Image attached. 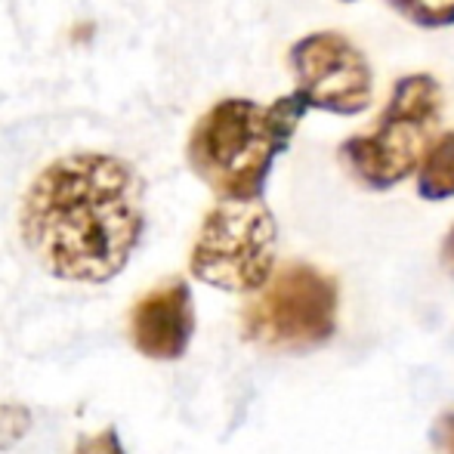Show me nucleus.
<instances>
[{
  "mask_svg": "<svg viewBox=\"0 0 454 454\" xmlns=\"http://www.w3.org/2000/svg\"><path fill=\"white\" fill-rule=\"evenodd\" d=\"M347 4H353V0H347Z\"/></svg>",
  "mask_w": 454,
  "mask_h": 454,
  "instance_id": "14",
  "label": "nucleus"
},
{
  "mask_svg": "<svg viewBox=\"0 0 454 454\" xmlns=\"http://www.w3.org/2000/svg\"><path fill=\"white\" fill-rule=\"evenodd\" d=\"M389 4L418 28H449L454 25V0H389Z\"/></svg>",
  "mask_w": 454,
  "mask_h": 454,
  "instance_id": "9",
  "label": "nucleus"
},
{
  "mask_svg": "<svg viewBox=\"0 0 454 454\" xmlns=\"http://www.w3.org/2000/svg\"><path fill=\"white\" fill-rule=\"evenodd\" d=\"M294 93L306 108L331 114H362L374 99V74L364 53L340 31H316L291 47Z\"/></svg>",
  "mask_w": 454,
  "mask_h": 454,
  "instance_id": "6",
  "label": "nucleus"
},
{
  "mask_svg": "<svg viewBox=\"0 0 454 454\" xmlns=\"http://www.w3.org/2000/svg\"><path fill=\"white\" fill-rule=\"evenodd\" d=\"M418 192L427 201L454 198V130L433 139L418 168Z\"/></svg>",
  "mask_w": 454,
  "mask_h": 454,
  "instance_id": "8",
  "label": "nucleus"
},
{
  "mask_svg": "<svg viewBox=\"0 0 454 454\" xmlns=\"http://www.w3.org/2000/svg\"><path fill=\"white\" fill-rule=\"evenodd\" d=\"M442 260H445V266H449V272L454 275V226H451V232L445 235V245H442Z\"/></svg>",
  "mask_w": 454,
  "mask_h": 454,
  "instance_id": "13",
  "label": "nucleus"
},
{
  "mask_svg": "<svg viewBox=\"0 0 454 454\" xmlns=\"http://www.w3.org/2000/svg\"><path fill=\"white\" fill-rule=\"evenodd\" d=\"M195 334V303L183 278H170L137 300L130 312V340L143 356L174 362Z\"/></svg>",
  "mask_w": 454,
  "mask_h": 454,
  "instance_id": "7",
  "label": "nucleus"
},
{
  "mask_svg": "<svg viewBox=\"0 0 454 454\" xmlns=\"http://www.w3.org/2000/svg\"><path fill=\"white\" fill-rule=\"evenodd\" d=\"M309 112L297 93L260 106L254 99H220L198 118L185 158L201 183L220 198H260L275 158L294 139Z\"/></svg>",
  "mask_w": 454,
  "mask_h": 454,
  "instance_id": "2",
  "label": "nucleus"
},
{
  "mask_svg": "<svg viewBox=\"0 0 454 454\" xmlns=\"http://www.w3.org/2000/svg\"><path fill=\"white\" fill-rule=\"evenodd\" d=\"M19 229L31 257L56 278L112 281L143 239V183L114 155L56 158L25 192Z\"/></svg>",
  "mask_w": 454,
  "mask_h": 454,
  "instance_id": "1",
  "label": "nucleus"
},
{
  "mask_svg": "<svg viewBox=\"0 0 454 454\" xmlns=\"http://www.w3.org/2000/svg\"><path fill=\"white\" fill-rule=\"evenodd\" d=\"M433 442H436L439 454H454V411L439 418L436 430H433Z\"/></svg>",
  "mask_w": 454,
  "mask_h": 454,
  "instance_id": "12",
  "label": "nucleus"
},
{
  "mask_svg": "<svg viewBox=\"0 0 454 454\" xmlns=\"http://www.w3.org/2000/svg\"><path fill=\"white\" fill-rule=\"evenodd\" d=\"M74 454H127L124 445H121L118 433L112 427H106L96 436H81L78 445H74Z\"/></svg>",
  "mask_w": 454,
  "mask_h": 454,
  "instance_id": "11",
  "label": "nucleus"
},
{
  "mask_svg": "<svg viewBox=\"0 0 454 454\" xmlns=\"http://www.w3.org/2000/svg\"><path fill=\"white\" fill-rule=\"evenodd\" d=\"M28 427H31V414L25 411V408H16V405L0 408V449L16 445L19 439L28 433Z\"/></svg>",
  "mask_w": 454,
  "mask_h": 454,
  "instance_id": "10",
  "label": "nucleus"
},
{
  "mask_svg": "<svg viewBox=\"0 0 454 454\" xmlns=\"http://www.w3.org/2000/svg\"><path fill=\"white\" fill-rule=\"evenodd\" d=\"M275 241V216L260 198H223L198 229L192 275L220 291H260L272 278Z\"/></svg>",
  "mask_w": 454,
  "mask_h": 454,
  "instance_id": "4",
  "label": "nucleus"
},
{
  "mask_svg": "<svg viewBox=\"0 0 454 454\" xmlns=\"http://www.w3.org/2000/svg\"><path fill=\"white\" fill-rule=\"evenodd\" d=\"M337 325V285L309 263H287L245 309L247 340L285 353L322 347Z\"/></svg>",
  "mask_w": 454,
  "mask_h": 454,
  "instance_id": "5",
  "label": "nucleus"
},
{
  "mask_svg": "<svg viewBox=\"0 0 454 454\" xmlns=\"http://www.w3.org/2000/svg\"><path fill=\"white\" fill-rule=\"evenodd\" d=\"M442 87L433 74L414 72L395 81L371 130L356 133L340 145V158L368 189H393L414 174L433 145L442 121Z\"/></svg>",
  "mask_w": 454,
  "mask_h": 454,
  "instance_id": "3",
  "label": "nucleus"
}]
</instances>
